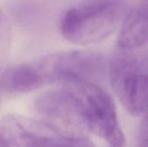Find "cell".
<instances>
[{"instance_id":"4","label":"cell","mask_w":148,"mask_h":147,"mask_svg":"<svg viewBox=\"0 0 148 147\" xmlns=\"http://www.w3.org/2000/svg\"><path fill=\"white\" fill-rule=\"evenodd\" d=\"M44 84L60 82L66 87L81 82H94L103 70L101 54L73 50L58 52L33 62Z\"/></svg>"},{"instance_id":"11","label":"cell","mask_w":148,"mask_h":147,"mask_svg":"<svg viewBox=\"0 0 148 147\" xmlns=\"http://www.w3.org/2000/svg\"><path fill=\"white\" fill-rule=\"evenodd\" d=\"M108 1H111V0H108Z\"/></svg>"},{"instance_id":"5","label":"cell","mask_w":148,"mask_h":147,"mask_svg":"<svg viewBox=\"0 0 148 147\" xmlns=\"http://www.w3.org/2000/svg\"><path fill=\"white\" fill-rule=\"evenodd\" d=\"M35 109L44 123L67 138H82L88 132L81 102L70 88L51 90L36 100Z\"/></svg>"},{"instance_id":"9","label":"cell","mask_w":148,"mask_h":147,"mask_svg":"<svg viewBox=\"0 0 148 147\" xmlns=\"http://www.w3.org/2000/svg\"><path fill=\"white\" fill-rule=\"evenodd\" d=\"M72 147H95L94 144L88 139L86 137L82 138H75L73 140V146Z\"/></svg>"},{"instance_id":"3","label":"cell","mask_w":148,"mask_h":147,"mask_svg":"<svg viewBox=\"0 0 148 147\" xmlns=\"http://www.w3.org/2000/svg\"><path fill=\"white\" fill-rule=\"evenodd\" d=\"M67 87L75 91L81 102L88 132L103 139L111 147H124L125 137L111 96L95 82L86 81Z\"/></svg>"},{"instance_id":"7","label":"cell","mask_w":148,"mask_h":147,"mask_svg":"<svg viewBox=\"0 0 148 147\" xmlns=\"http://www.w3.org/2000/svg\"><path fill=\"white\" fill-rule=\"evenodd\" d=\"M43 84L33 62L13 67L0 77V87L12 93L31 92L40 88Z\"/></svg>"},{"instance_id":"8","label":"cell","mask_w":148,"mask_h":147,"mask_svg":"<svg viewBox=\"0 0 148 147\" xmlns=\"http://www.w3.org/2000/svg\"><path fill=\"white\" fill-rule=\"evenodd\" d=\"M138 147H147V121L146 117L140 124L138 137Z\"/></svg>"},{"instance_id":"10","label":"cell","mask_w":148,"mask_h":147,"mask_svg":"<svg viewBox=\"0 0 148 147\" xmlns=\"http://www.w3.org/2000/svg\"><path fill=\"white\" fill-rule=\"evenodd\" d=\"M1 11V10H0ZM0 18H1V12H0Z\"/></svg>"},{"instance_id":"1","label":"cell","mask_w":148,"mask_h":147,"mask_svg":"<svg viewBox=\"0 0 148 147\" xmlns=\"http://www.w3.org/2000/svg\"><path fill=\"white\" fill-rule=\"evenodd\" d=\"M126 13L125 6L115 1L71 8L61 20V33L74 44L85 46L97 43L117 29Z\"/></svg>"},{"instance_id":"2","label":"cell","mask_w":148,"mask_h":147,"mask_svg":"<svg viewBox=\"0 0 148 147\" xmlns=\"http://www.w3.org/2000/svg\"><path fill=\"white\" fill-rule=\"evenodd\" d=\"M147 59L118 48L109 64V77L113 89L126 110L134 116H142L147 107Z\"/></svg>"},{"instance_id":"6","label":"cell","mask_w":148,"mask_h":147,"mask_svg":"<svg viewBox=\"0 0 148 147\" xmlns=\"http://www.w3.org/2000/svg\"><path fill=\"white\" fill-rule=\"evenodd\" d=\"M147 0H140L127 11L118 35V48L135 50L147 43Z\"/></svg>"}]
</instances>
